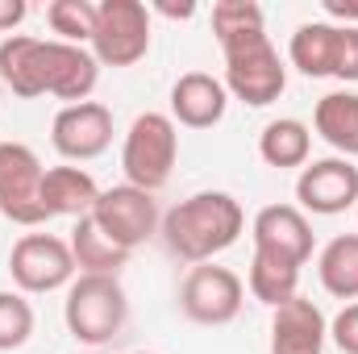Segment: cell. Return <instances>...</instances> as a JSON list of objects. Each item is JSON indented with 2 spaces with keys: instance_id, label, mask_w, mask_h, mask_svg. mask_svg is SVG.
I'll return each instance as SVG.
<instances>
[{
  "instance_id": "1",
  "label": "cell",
  "mask_w": 358,
  "mask_h": 354,
  "mask_svg": "<svg viewBox=\"0 0 358 354\" xmlns=\"http://www.w3.org/2000/svg\"><path fill=\"white\" fill-rule=\"evenodd\" d=\"M246 229V213L229 192H192L176 208L163 213V246L179 263H213L221 250H229Z\"/></svg>"
},
{
  "instance_id": "12",
  "label": "cell",
  "mask_w": 358,
  "mask_h": 354,
  "mask_svg": "<svg viewBox=\"0 0 358 354\" xmlns=\"http://www.w3.org/2000/svg\"><path fill=\"white\" fill-rule=\"evenodd\" d=\"M50 142L63 159L71 163H88L100 159L113 146V108L100 100H80V104H63L55 113L50 125Z\"/></svg>"
},
{
  "instance_id": "5",
  "label": "cell",
  "mask_w": 358,
  "mask_h": 354,
  "mask_svg": "<svg viewBox=\"0 0 358 354\" xmlns=\"http://www.w3.org/2000/svg\"><path fill=\"white\" fill-rule=\"evenodd\" d=\"M287 59L308 80L358 84V25L304 21L287 42Z\"/></svg>"
},
{
  "instance_id": "27",
  "label": "cell",
  "mask_w": 358,
  "mask_h": 354,
  "mask_svg": "<svg viewBox=\"0 0 358 354\" xmlns=\"http://www.w3.org/2000/svg\"><path fill=\"white\" fill-rule=\"evenodd\" d=\"M329 338L342 354H358V300L346 304L334 321H329Z\"/></svg>"
},
{
  "instance_id": "3",
  "label": "cell",
  "mask_w": 358,
  "mask_h": 354,
  "mask_svg": "<svg viewBox=\"0 0 358 354\" xmlns=\"http://www.w3.org/2000/svg\"><path fill=\"white\" fill-rule=\"evenodd\" d=\"M63 321L67 334L84 346H108L125 321H129V300L117 275H76L63 300Z\"/></svg>"
},
{
  "instance_id": "25",
  "label": "cell",
  "mask_w": 358,
  "mask_h": 354,
  "mask_svg": "<svg viewBox=\"0 0 358 354\" xmlns=\"http://www.w3.org/2000/svg\"><path fill=\"white\" fill-rule=\"evenodd\" d=\"M34 338V304L25 292H0V351H21Z\"/></svg>"
},
{
  "instance_id": "13",
  "label": "cell",
  "mask_w": 358,
  "mask_h": 354,
  "mask_svg": "<svg viewBox=\"0 0 358 354\" xmlns=\"http://www.w3.org/2000/svg\"><path fill=\"white\" fill-rule=\"evenodd\" d=\"M250 238L259 255H275L287 263L304 267L313 259V221L296 204H267L250 221Z\"/></svg>"
},
{
  "instance_id": "22",
  "label": "cell",
  "mask_w": 358,
  "mask_h": 354,
  "mask_svg": "<svg viewBox=\"0 0 358 354\" xmlns=\"http://www.w3.org/2000/svg\"><path fill=\"white\" fill-rule=\"evenodd\" d=\"M317 275L321 288L338 300H358V234H338L325 242V250L317 255Z\"/></svg>"
},
{
  "instance_id": "16",
  "label": "cell",
  "mask_w": 358,
  "mask_h": 354,
  "mask_svg": "<svg viewBox=\"0 0 358 354\" xmlns=\"http://www.w3.org/2000/svg\"><path fill=\"white\" fill-rule=\"evenodd\" d=\"M100 80V63L92 59V50L46 38V96H59L67 104L88 100L92 88Z\"/></svg>"
},
{
  "instance_id": "23",
  "label": "cell",
  "mask_w": 358,
  "mask_h": 354,
  "mask_svg": "<svg viewBox=\"0 0 358 354\" xmlns=\"http://www.w3.org/2000/svg\"><path fill=\"white\" fill-rule=\"evenodd\" d=\"M246 288H250L255 300L279 309L283 300L300 296V292H296V288H300V267L287 263V259H275V255H259V250H255L250 271H246Z\"/></svg>"
},
{
  "instance_id": "11",
  "label": "cell",
  "mask_w": 358,
  "mask_h": 354,
  "mask_svg": "<svg viewBox=\"0 0 358 354\" xmlns=\"http://www.w3.org/2000/svg\"><path fill=\"white\" fill-rule=\"evenodd\" d=\"M296 208L313 217H338L358 208V167L350 159H313L296 179Z\"/></svg>"
},
{
  "instance_id": "20",
  "label": "cell",
  "mask_w": 358,
  "mask_h": 354,
  "mask_svg": "<svg viewBox=\"0 0 358 354\" xmlns=\"http://www.w3.org/2000/svg\"><path fill=\"white\" fill-rule=\"evenodd\" d=\"M313 155V129L296 117H279L267 121L259 134V159L275 171H292V167H308Z\"/></svg>"
},
{
  "instance_id": "32",
  "label": "cell",
  "mask_w": 358,
  "mask_h": 354,
  "mask_svg": "<svg viewBox=\"0 0 358 354\" xmlns=\"http://www.w3.org/2000/svg\"><path fill=\"white\" fill-rule=\"evenodd\" d=\"M355 213H358V208H355Z\"/></svg>"
},
{
  "instance_id": "6",
  "label": "cell",
  "mask_w": 358,
  "mask_h": 354,
  "mask_svg": "<svg viewBox=\"0 0 358 354\" xmlns=\"http://www.w3.org/2000/svg\"><path fill=\"white\" fill-rule=\"evenodd\" d=\"M150 50V8L142 0H100L92 59L100 67H134Z\"/></svg>"
},
{
  "instance_id": "29",
  "label": "cell",
  "mask_w": 358,
  "mask_h": 354,
  "mask_svg": "<svg viewBox=\"0 0 358 354\" xmlns=\"http://www.w3.org/2000/svg\"><path fill=\"white\" fill-rule=\"evenodd\" d=\"M325 13L334 25H358V0H325Z\"/></svg>"
},
{
  "instance_id": "19",
  "label": "cell",
  "mask_w": 358,
  "mask_h": 354,
  "mask_svg": "<svg viewBox=\"0 0 358 354\" xmlns=\"http://www.w3.org/2000/svg\"><path fill=\"white\" fill-rule=\"evenodd\" d=\"M313 129L342 159H358V92H325L313 108Z\"/></svg>"
},
{
  "instance_id": "4",
  "label": "cell",
  "mask_w": 358,
  "mask_h": 354,
  "mask_svg": "<svg viewBox=\"0 0 358 354\" xmlns=\"http://www.w3.org/2000/svg\"><path fill=\"white\" fill-rule=\"evenodd\" d=\"M179 159V125L171 113H138L134 125L125 129L121 142V171L125 183L142 187V192H159Z\"/></svg>"
},
{
  "instance_id": "15",
  "label": "cell",
  "mask_w": 358,
  "mask_h": 354,
  "mask_svg": "<svg viewBox=\"0 0 358 354\" xmlns=\"http://www.w3.org/2000/svg\"><path fill=\"white\" fill-rule=\"evenodd\" d=\"M229 108V92L208 71H187L171 84V121L187 129H213Z\"/></svg>"
},
{
  "instance_id": "10",
  "label": "cell",
  "mask_w": 358,
  "mask_h": 354,
  "mask_svg": "<svg viewBox=\"0 0 358 354\" xmlns=\"http://www.w3.org/2000/svg\"><path fill=\"white\" fill-rule=\"evenodd\" d=\"M42 159L25 142H0V217L13 225L50 221L42 208Z\"/></svg>"
},
{
  "instance_id": "9",
  "label": "cell",
  "mask_w": 358,
  "mask_h": 354,
  "mask_svg": "<svg viewBox=\"0 0 358 354\" xmlns=\"http://www.w3.org/2000/svg\"><path fill=\"white\" fill-rule=\"evenodd\" d=\"M8 275L21 292L29 296H46V292H59V288H71V279L80 275L76 259H71V246L55 234H25L17 238L13 255H8Z\"/></svg>"
},
{
  "instance_id": "24",
  "label": "cell",
  "mask_w": 358,
  "mask_h": 354,
  "mask_svg": "<svg viewBox=\"0 0 358 354\" xmlns=\"http://www.w3.org/2000/svg\"><path fill=\"white\" fill-rule=\"evenodd\" d=\"M46 21L50 29L59 34V42H71V46H92V34H96V4L92 0H55L46 4Z\"/></svg>"
},
{
  "instance_id": "21",
  "label": "cell",
  "mask_w": 358,
  "mask_h": 354,
  "mask_svg": "<svg viewBox=\"0 0 358 354\" xmlns=\"http://www.w3.org/2000/svg\"><path fill=\"white\" fill-rule=\"evenodd\" d=\"M67 246H71V259H76V271H80V275H117L121 267L129 263V250H121V246L92 221V213L76 221Z\"/></svg>"
},
{
  "instance_id": "31",
  "label": "cell",
  "mask_w": 358,
  "mask_h": 354,
  "mask_svg": "<svg viewBox=\"0 0 358 354\" xmlns=\"http://www.w3.org/2000/svg\"><path fill=\"white\" fill-rule=\"evenodd\" d=\"M134 354H155V351H134Z\"/></svg>"
},
{
  "instance_id": "7",
  "label": "cell",
  "mask_w": 358,
  "mask_h": 354,
  "mask_svg": "<svg viewBox=\"0 0 358 354\" xmlns=\"http://www.w3.org/2000/svg\"><path fill=\"white\" fill-rule=\"evenodd\" d=\"M242 300H246L242 275L217 263L192 267L179 283V309L196 325H229L242 313Z\"/></svg>"
},
{
  "instance_id": "8",
  "label": "cell",
  "mask_w": 358,
  "mask_h": 354,
  "mask_svg": "<svg viewBox=\"0 0 358 354\" xmlns=\"http://www.w3.org/2000/svg\"><path fill=\"white\" fill-rule=\"evenodd\" d=\"M92 221L121 246V250H138L146 238L159 234L163 217H159V200L155 192H142L134 183H117V187H104L96 208H92Z\"/></svg>"
},
{
  "instance_id": "28",
  "label": "cell",
  "mask_w": 358,
  "mask_h": 354,
  "mask_svg": "<svg viewBox=\"0 0 358 354\" xmlns=\"http://www.w3.org/2000/svg\"><path fill=\"white\" fill-rule=\"evenodd\" d=\"M25 13H29L25 0H0V34H13L25 21Z\"/></svg>"
},
{
  "instance_id": "17",
  "label": "cell",
  "mask_w": 358,
  "mask_h": 354,
  "mask_svg": "<svg viewBox=\"0 0 358 354\" xmlns=\"http://www.w3.org/2000/svg\"><path fill=\"white\" fill-rule=\"evenodd\" d=\"M0 84L21 100L46 96V38L8 34L0 42Z\"/></svg>"
},
{
  "instance_id": "2",
  "label": "cell",
  "mask_w": 358,
  "mask_h": 354,
  "mask_svg": "<svg viewBox=\"0 0 358 354\" xmlns=\"http://www.w3.org/2000/svg\"><path fill=\"white\" fill-rule=\"evenodd\" d=\"M221 55H225V92L250 108H267L275 104L287 88V67L267 38V25L259 29H242L229 38H217Z\"/></svg>"
},
{
  "instance_id": "18",
  "label": "cell",
  "mask_w": 358,
  "mask_h": 354,
  "mask_svg": "<svg viewBox=\"0 0 358 354\" xmlns=\"http://www.w3.org/2000/svg\"><path fill=\"white\" fill-rule=\"evenodd\" d=\"M100 200V187L84 167H46L42 176V208L46 217H88Z\"/></svg>"
},
{
  "instance_id": "14",
  "label": "cell",
  "mask_w": 358,
  "mask_h": 354,
  "mask_svg": "<svg viewBox=\"0 0 358 354\" xmlns=\"http://www.w3.org/2000/svg\"><path fill=\"white\" fill-rule=\"evenodd\" d=\"M329 321L308 296H292L271 313V354H325Z\"/></svg>"
},
{
  "instance_id": "30",
  "label": "cell",
  "mask_w": 358,
  "mask_h": 354,
  "mask_svg": "<svg viewBox=\"0 0 358 354\" xmlns=\"http://www.w3.org/2000/svg\"><path fill=\"white\" fill-rule=\"evenodd\" d=\"M159 13H163V17H179V21H187V17H192V13H196V8H192V4H159Z\"/></svg>"
},
{
  "instance_id": "26",
  "label": "cell",
  "mask_w": 358,
  "mask_h": 354,
  "mask_svg": "<svg viewBox=\"0 0 358 354\" xmlns=\"http://www.w3.org/2000/svg\"><path fill=\"white\" fill-rule=\"evenodd\" d=\"M267 25L263 21V8L255 0H217L213 4V34L217 38H229V34H242V29H259Z\"/></svg>"
}]
</instances>
